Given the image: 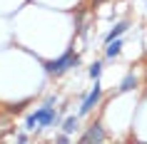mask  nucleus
<instances>
[{
	"instance_id": "1",
	"label": "nucleus",
	"mask_w": 147,
	"mask_h": 144,
	"mask_svg": "<svg viewBox=\"0 0 147 144\" xmlns=\"http://www.w3.org/2000/svg\"><path fill=\"white\" fill-rule=\"evenodd\" d=\"M57 112H55V107L45 104L40 107V109H35V114H30L28 119H25V129H30V132H35V129H45V127H53V124H57Z\"/></svg>"
},
{
	"instance_id": "2",
	"label": "nucleus",
	"mask_w": 147,
	"mask_h": 144,
	"mask_svg": "<svg viewBox=\"0 0 147 144\" xmlns=\"http://www.w3.org/2000/svg\"><path fill=\"white\" fill-rule=\"evenodd\" d=\"M78 65H80V55H75V50H67L62 57H57V60H53V62H45V70L50 75H62L65 70L78 67Z\"/></svg>"
},
{
	"instance_id": "3",
	"label": "nucleus",
	"mask_w": 147,
	"mask_h": 144,
	"mask_svg": "<svg viewBox=\"0 0 147 144\" xmlns=\"http://www.w3.org/2000/svg\"><path fill=\"white\" fill-rule=\"evenodd\" d=\"M100 97H102V87H100V82L95 80V90L87 94L85 99H82V104H80V117H85V114H90L95 109V104L100 102Z\"/></svg>"
},
{
	"instance_id": "4",
	"label": "nucleus",
	"mask_w": 147,
	"mask_h": 144,
	"mask_svg": "<svg viewBox=\"0 0 147 144\" xmlns=\"http://www.w3.org/2000/svg\"><path fill=\"white\" fill-rule=\"evenodd\" d=\"M105 139H107V134L102 132L100 124H92V127L87 129L85 134L80 137V142H85V144H90V142H105Z\"/></svg>"
},
{
	"instance_id": "5",
	"label": "nucleus",
	"mask_w": 147,
	"mask_h": 144,
	"mask_svg": "<svg viewBox=\"0 0 147 144\" xmlns=\"http://www.w3.org/2000/svg\"><path fill=\"white\" fill-rule=\"evenodd\" d=\"M120 52H122V40H120V38L110 40L107 47H105V55H107V57H117Z\"/></svg>"
},
{
	"instance_id": "6",
	"label": "nucleus",
	"mask_w": 147,
	"mask_h": 144,
	"mask_svg": "<svg viewBox=\"0 0 147 144\" xmlns=\"http://www.w3.org/2000/svg\"><path fill=\"white\" fill-rule=\"evenodd\" d=\"M137 82H140L137 75H135V72H130V75H127L122 82H120V92H132L135 87H137Z\"/></svg>"
},
{
	"instance_id": "7",
	"label": "nucleus",
	"mask_w": 147,
	"mask_h": 144,
	"mask_svg": "<svg viewBox=\"0 0 147 144\" xmlns=\"http://www.w3.org/2000/svg\"><path fill=\"white\" fill-rule=\"evenodd\" d=\"M125 30H127V23H125V20H122V23H117L115 27H112V30L107 32V38H105V42H110V40H115V38H120V35H122Z\"/></svg>"
},
{
	"instance_id": "8",
	"label": "nucleus",
	"mask_w": 147,
	"mask_h": 144,
	"mask_svg": "<svg viewBox=\"0 0 147 144\" xmlns=\"http://www.w3.org/2000/svg\"><path fill=\"white\" fill-rule=\"evenodd\" d=\"M78 124H80V119H78V117H67V119H65V124H62L65 134H72V132L78 129Z\"/></svg>"
},
{
	"instance_id": "9",
	"label": "nucleus",
	"mask_w": 147,
	"mask_h": 144,
	"mask_svg": "<svg viewBox=\"0 0 147 144\" xmlns=\"http://www.w3.org/2000/svg\"><path fill=\"white\" fill-rule=\"evenodd\" d=\"M100 72H102V62H92V67H90V77H92V80H97V77H100Z\"/></svg>"
},
{
	"instance_id": "10",
	"label": "nucleus",
	"mask_w": 147,
	"mask_h": 144,
	"mask_svg": "<svg viewBox=\"0 0 147 144\" xmlns=\"http://www.w3.org/2000/svg\"><path fill=\"white\" fill-rule=\"evenodd\" d=\"M57 142H60V144H67L70 137H67V134H60V137H57Z\"/></svg>"
},
{
	"instance_id": "11",
	"label": "nucleus",
	"mask_w": 147,
	"mask_h": 144,
	"mask_svg": "<svg viewBox=\"0 0 147 144\" xmlns=\"http://www.w3.org/2000/svg\"><path fill=\"white\" fill-rule=\"evenodd\" d=\"M92 3H102V0H92Z\"/></svg>"
}]
</instances>
